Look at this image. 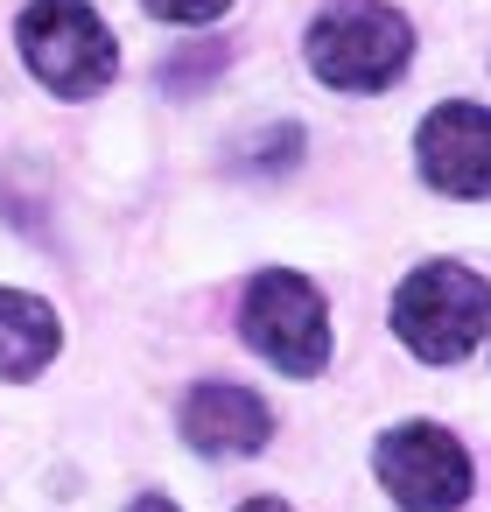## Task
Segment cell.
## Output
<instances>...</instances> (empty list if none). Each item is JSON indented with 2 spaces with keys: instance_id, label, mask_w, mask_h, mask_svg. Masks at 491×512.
I'll return each instance as SVG.
<instances>
[{
  "instance_id": "7",
  "label": "cell",
  "mask_w": 491,
  "mask_h": 512,
  "mask_svg": "<svg viewBox=\"0 0 491 512\" xmlns=\"http://www.w3.org/2000/svg\"><path fill=\"white\" fill-rule=\"evenodd\" d=\"M183 435H190V449H204V456H253V449H267L274 414H267L260 393H246V386H232V379H211V386H197V393L183 400Z\"/></svg>"
},
{
  "instance_id": "9",
  "label": "cell",
  "mask_w": 491,
  "mask_h": 512,
  "mask_svg": "<svg viewBox=\"0 0 491 512\" xmlns=\"http://www.w3.org/2000/svg\"><path fill=\"white\" fill-rule=\"evenodd\" d=\"M218 64H225V43H204V50H190V57H169V64H162V92L190 99V92H197V78H204V71H218Z\"/></svg>"
},
{
  "instance_id": "8",
  "label": "cell",
  "mask_w": 491,
  "mask_h": 512,
  "mask_svg": "<svg viewBox=\"0 0 491 512\" xmlns=\"http://www.w3.org/2000/svg\"><path fill=\"white\" fill-rule=\"evenodd\" d=\"M64 330H57V309L43 295H22V288H0V379H36L50 358H57Z\"/></svg>"
},
{
  "instance_id": "1",
  "label": "cell",
  "mask_w": 491,
  "mask_h": 512,
  "mask_svg": "<svg viewBox=\"0 0 491 512\" xmlns=\"http://www.w3.org/2000/svg\"><path fill=\"white\" fill-rule=\"evenodd\" d=\"M491 330V281L456 267V260H428L400 281L393 295V337L428 358V365H456L484 344Z\"/></svg>"
},
{
  "instance_id": "2",
  "label": "cell",
  "mask_w": 491,
  "mask_h": 512,
  "mask_svg": "<svg viewBox=\"0 0 491 512\" xmlns=\"http://www.w3.org/2000/svg\"><path fill=\"white\" fill-rule=\"evenodd\" d=\"M414 57V29L386 0H330L309 22V71L330 92H386Z\"/></svg>"
},
{
  "instance_id": "11",
  "label": "cell",
  "mask_w": 491,
  "mask_h": 512,
  "mask_svg": "<svg viewBox=\"0 0 491 512\" xmlns=\"http://www.w3.org/2000/svg\"><path fill=\"white\" fill-rule=\"evenodd\" d=\"M127 512H176V498H162V491H148V498H134Z\"/></svg>"
},
{
  "instance_id": "6",
  "label": "cell",
  "mask_w": 491,
  "mask_h": 512,
  "mask_svg": "<svg viewBox=\"0 0 491 512\" xmlns=\"http://www.w3.org/2000/svg\"><path fill=\"white\" fill-rule=\"evenodd\" d=\"M414 162H421V183L442 190V197H491V106H470V99H449L421 120L414 134Z\"/></svg>"
},
{
  "instance_id": "3",
  "label": "cell",
  "mask_w": 491,
  "mask_h": 512,
  "mask_svg": "<svg viewBox=\"0 0 491 512\" xmlns=\"http://www.w3.org/2000/svg\"><path fill=\"white\" fill-rule=\"evenodd\" d=\"M15 43H22L29 78L57 99H99L120 71V43L85 0H29Z\"/></svg>"
},
{
  "instance_id": "4",
  "label": "cell",
  "mask_w": 491,
  "mask_h": 512,
  "mask_svg": "<svg viewBox=\"0 0 491 512\" xmlns=\"http://www.w3.org/2000/svg\"><path fill=\"white\" fill-rule=\"evenodd\" d=\"M239 330L246 344L288 372V379H316L323 358H330V309L316 295V281L288 274V267H267L246 281V302H239Z\"/></svg>"
},
{
  "instance_id": "10",
  "label": "cell",
  "mask_w": 491,
  "mask_h": 512,
  "mask_svg": "<svg viewBox=\"0 0 491 512\" xmlns=\"http://www.w3.org/2000/svg\"><path fill=\"white\" fill-rule=\"evenodd\" d=\"M141 8H148L155 22H218L232 0H141Z\"/></svg>"
},
{
  "instance_id": "5",
  "label": "cell",
  "mask_w": 491,
  "mask_h": 512,
  "mask_svg": "<svg viewBox=\"0 0 491 512\" xmlns=\"http://www.w3.org/2000/svg\"><path fill=\"white\" fill-rule=\"evenodd\" d=\"M372 470H379V484L400 512H463V498H470V456L435 421L386 428L379 449H372Z\"/></svg>"
},
{
  "instance_id": "12",
  "label": "cell",
  "mask_w": 491,
  "mask_h": 512,
  "mask_svg": "<svg viewBox=\"0 0 491 512\" xmlns=\"http://www.w3.org/2000/svg\"><path fill=\"white\" fill-rule=\"evenodd\" d=\"M239 512H288L281 498H253V505H239Z\"/></svg>"
}]
</instances>
